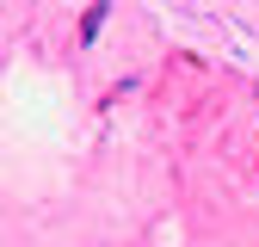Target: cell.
Returning <instances> with one entry per match:
<instances>
[]
</instances>
